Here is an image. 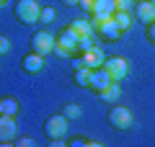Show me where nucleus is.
Wrapping results in <instances>:
<instances>
[{
	"mask_svg": "<svg viewBox=\"0 0 155 147\" xmlns=\"http://www.w3.org/2000/svg\"><path fill=\"white\" fill-rule=\"evenodd\" d=\"M134 16H137L140 23H153L155 21V5L150 3V0H142V3H134Z\"/></svg>",
	"mask_w": 155,
	"mask_h": 147,
	"instance_id": "9b49d317",
	"label": "nucleus"
},
{
	"mask_svg": "<svg viewBox=\"0 0 155 147\" xmlns=\"http://www.w3.org/2000/svg\"><path fill=\"white\" fill-rule=\"evenodd\" d=\"M8 49H11V41H8V36H3V34H0V57L8 54Z\"/></svg>",
	"mask_w": 155,
	"mask_h": 147,
	"instance_id": "4be33fe9",
	"label": "nucleus"
},
{
	"mask_svg": "<svg viewBox=\"0 0 155 147\" xmlns=\"http://www.w3.org/2000/svg\"><path fill=\"white\" fill-rule=\"evenodd\" d=\"M116 11H134V0H114Z\"/></svg>",
	"mask_w": 155,
	"mask_h": 147,
	"instance_id": "aec40b11",
	"label": "nucleus"
},
{
	"mask_svg": "<svg viewBox=\"0 0 155 147\" xmlns=\"http://www.w3.org/2000/svg\"><path fill=\"white\" fill-rule=\"evenodd\" d=\"M60 114L65 116L67 121H72V119H80V114H83V109H80L78 103H65V106H62V111H60Z\"/></svg>",
	"mask_w": 155,
	"mask_h": 147,
	"instance_id": "a211bd4d",
	"label": "nucleus"
},
{
	"mask_svg": "<svg viewBox=\"0 0 155 147\" xmlns=\"http://www.w3.org/2000/svg\"><path fill=\"white\" fill-rule=\"evenodd\" d=\"M13 11H16L18 23H23V26H34L39 21V16H41V5L36 0H18Z\"/></svg>",
	"mask_w": 155,
	"mask_h": 147,
	"instance_id": "f03ea898",
	"label": "nucleus"
},
{
	"mask_svg": "<svg viewBox=\"0 0 155 147\" xmlns=\"http://www.w3.org/2000/svg\"><path fill=\"white\" fill-rule=\"evenodd\" d=\"M70 142L72 147H85V145H96V142H91V139H85V137H70Z\"/></svg>",
	"mask_w": 155,
	"mask_h": 147,
	"instance_id": "412c9836",
	"label": "nucleus"
},
{
	"mask_svg": "<svg viewBox=\"0 0 155 147\" xmlns=\"http://www.w3.org/2000/svg\"><path fill=\"white\" fill-rule=\"evenodd\" d=\"M104 70L111 75V80L122 83L129 75V62L124 57H109V60H104Z\"/></svg>",
	"mask_w": 155,
	"mask_h": 147,
	"instance_id": "39448f33",
	"label": "nucleus"
},
{
	"mask_svg": "<svg viewBox=\"0 0 155 147\" xmlns=\"http://www.w3.org/2000/svg\"><path fill=\"white\" fill-rule=\"evenodd\" d=\"M3 5H5V0H0V8H3Z\"/></svg>",
	"mask_w": 155,
	"mask_h": 147,
	"instance_id": "bb28decb",
	"label": "nucleus"
},
{
	"mask_svg": "<svg viewBox=\"0 0 155 147\" xmlns=\"http://www.w3.org/2000/svg\"><path fill=\"white\" fill-rule=\"evenodd\" d=\"M150 3H153V5H155V0H150Z\"/></svg>",
	"mask_w": 155,
	"mask_h": 147,
	"instance_id": "c85d7f7f",
	"label": "nucleus"
},
{
	"mask_svg": "<svg viewBox=\"0 0 155 147\" xmlns=\"http://www.w3.org/2000/svg\"><path fill=\"white\" fill-rule=\"evenodd\" d=\"M54 54L57 57H75L78 54V36L70 28H62L54 36Z\"/></svg>",
	"mask_w": 155,
	"mask_h": 147,
	"instance_id": "7ed1b4c3",
	"label": "nucleus"
},
{
	"mask_svg": "<svg viewBox=\"0 0 155 147\" xmlns=\"http://www.w3.org/2000/svg\"><path fill=\"white\" fill-rule=\"evenodd\" d=\"M44 134H47V139H49L52 145H60V142L67 137V119H65L62 114L47 116V121H44Z\"/></svg>",
	"mask_w": 155,
	"mask_h": 147,
	"instance_id": "f257e3e1",
	"label": "nucleus"
},
{
	"mask_svg": "<svg viewBox=\"0 0 155 147\" xmlns=\"http://www.w3.org/2000/svg\"><path fill=\"white\" fill-rule=\"evenodd\" d=\"M114 13H116L114 0H93V11H91V16H114Z\"/></svg>",
	"mask_w": 155,
	"mask_h": 147,
	"instance_id": "dca6fc26",
	"label": "nucleus"
},
{
	"mask_svg": "<svg viewBox=\"0 0 155 147\" xmlns=\"http://www.w3.org/2000/svg\"><path fill=\"white\" fill-rule=\"evenodd\" d=\"M18 139V121L16 116L0 114V145H13Z\"/></svg>",
	"mask_w": 155,
	"mask_h": 147,
	"instance_id": "423d86ee",
	"label": "nucleus"
},
{
	"mask_svg": "<svg viewBox=\"0 0 155 147\" xmlns=\"http://www.w3.org/2000/svg\"><path fill=\"white\" fill-rule=\"evenodd\" d=\"M21 67H23V72H28V75H39V72L44 70V54L28 52V54L21 60Z\"/></svg>",
	"mask_w": 155,
	"mask_h": 147,
	"instance_id": "6e6552de",
	"label": "nucleus"
},
{
	"mask_svg": "<svg viewBox=\"0 0 155 147\" xmlns=\"http://www.w3.org/2000/svg\"><path fill=\"white\" fill-rule=\"evenodd\" d=\"M109 83H114V80H111V75L104 70V67H96V70H91V77H88V88H91L93 93H96V90H101V88H106Z\"/></svg>",
	"mask_w": 155,
	"mask_h": 147,
	"instance_id": "1a4fd4ad",
	"label": "nucleus"
},
{
	"mask_svg": "<svg viewBox=\"0 0 155 147\" xmlns=\"http://www.w3.org/2000/svg\"><path fill=\"white\" fill-rule=\"evenodd\" d=\"M134 3H142V0H134Z\"/></svg>",
	"mask_w": 155,
	"mask_h": 147,
	"instance_id": "cd10ccee",
	"label": "nucleus"
},
{
	"mask_svg": "<svg viewBox=\"0 0 155 147\" xmlns=\"http://www.w3.org/2000/svg\"><path fill=\"white\" fill-rule=\"evenodd\" d=\"M114 23L119 26V31H122V34H127L129 28H132V23H134L132 11H116L114 13Z\"/></svg>",
	"mask_w": 155,
	"mask_h": 147,
	"instance_id": "2eb2a0df",
	"label": "nucleus"
},
{
	"mask_svg": "<svg viewBox=\"0 0 155 147\" xmlns=\"http://www.w3.org/2000/svg\"><path fill=\"white\" fill-rule=\"evenodd\" d=\"M96 34H98V39H104V41H116V39L122 36V31H119V26L114 23V18H109L106 23H101V26L96 28Z\"/></svg>",
	"mask_w": 155,
	"mask_h": 147,
	"instance_id": "ddd939ff",
	"label": "nucleus"
},
{
	"mask_svg": "<svg viewBox=\"0 0 155 147\" xmlns=\"http://www.w3.org/2000/svg\"><path fill=\"white\" fill-rule=\"evenodd\" d=\"M31 52H39V54H52L54 52V34H49V31H36L31 36Z\"/></svg>",
	"mask_w": 155,
	"mask_h": 147,
	"instance_id": "0eeeda50",
	"label": "nucleus"
},
{
	"mask_svg": "<svg viewBox=\"0 0 155 147\" xmlns=\"http://www.w3.org/2000/svg\"><path fill=\"white\" fill-rule=\"evenodd\" d=\"M78 8H83L85 13H91V11H93V0H80V3H78Z\"/></svg>",
	"mask_w": 155,
	"mask_h": 147,
	"instance_id": "b1692460",
	"label": "nucleus"
},
{
	"mask_svg": "<svg viewBox=\"0 0 155 147\" xmlns=\"http://www.w3.org/2000/svg\"><path fill=\"white\" fill-rule=\"evenodd\" d=\"M67 28H70V31L75 34L78 39H80V36H91V34H96V28L91 26V21H72Z\"/></svg>",
	"mask_w": 155,
	"mask_h": 147,
	"instance_id": "f3484780",
	"label": "nucleus"
},
{
	"mask_svg": "<svg viewBox=\"0 0 155 147\" xmlns=\"http://www.w3.org/2000/svg\"><path fill=\"white\" fill-rule=\"evenodd\" d=\"M16 145H18V147H31V145H34V139H28V137H18Z\"/></svg>",
	"mask_w": 155,
	"mask_h": 147,
	"instance_id": "393cba45",
	"label": "nucleus"
},
{
	"mask_svg": "<svg viewBox=\"0 0 155 147\" xmlns=\"http://www.w3.org/2000/svg\"><path fill=\"white\" fill-rule=\"evenodd\" d=\"M145 34H147V41H150V44H155V21H153V23H147Z\"/></svg>",
	"mask_w": 155,
	"mask_h": 147,
	"instance_id": "5701e85b",
	"label": "nucleus"
},
{
	"mask_svg": "<svg viewBox=\"0 0 155 147\" xmlns=\"http://www.w3.org/2000/svg\"><path fill=\"white\" fill-rule=\"evenodd\" d=\"M80 57H83V62L91 67V70H96V67H104V60H106V57H104V49H101V44H93V47H91L88 52H83Z\"/></svg>",
	"mask_w": 155,
	"mask_h": 147,
	"instance_id": "9d476101",
	"label": "nucleus"
},
{
	"mask_svg": "<svg viewBox=\"0 0 155 147\" xmlns=\"http://www.w3.org/2000/svg\"><path fill=\"white\" fill-rule=\"evenodd\" d=\"M106 119H109V124L114 126V129H119V132L129 129V126L134 124V116H132V111H129L127 106H114Z\"/></svg>",
	"mask_w": 155,
	"mask_h": 147,
	"instance_id": "20e7f679",
	"label": "nucleus"
},
{
	"mask_svg": "<svg viewBox=\"0 0 155 147\" xmlns=\"http://www.w3.org/2000/svg\"><path fill=\"white\" fill-rule=\"evenodd\" d=\"M96 96H98V101H104V103H116V101L122 98V85L114 80V83H109L106 88L96 90Z\"/></svg>",
	"mask_w": 155,
	"mask_h": 147,
	"instance_id": "f8f14e48",
	"label": "nucleus"
},
{
	"mask_svg": "<svg viewBox=\"0 0 155 147\" xmlns=\"http://www.w3.org/2000/svg\"><path fill=\"white\" fill-rule=\"evenodd\" d=\"M62 3H65V5H78L80 0H62Z\"/></svg>",
	"mask_w": 155,
	"mask_h": 147,
	"instance_id": "a878e982",
	"label": "nucleus"
},
{
	"mask_svg": "<svg viewBox=\"0 0 155 147\" xmlns=\"http://www.w3.org/2000/svg\"><path fill=\"white\" fill-rule=\"evenodd\" d=\"M0 114H5V116H18V114H21V101H18L16 96L0 98Z\"/></svg>",
	"mask_w": 155,
	"mask_h": 147,
	"instance_id": "4468645a",
	"label": "nucleus"
},
{
	"mask_svg": "<svg viewBox=\"0 0 155 147\" xmlns=\"http://www.w3.org/2000/svg\"><path fill=\"white\" fill-rule=\"evenodd\" d=\"M39 21H41V23H52V21H54V8H44V5H41V16H39Z\"/></svg>",
	"mask_w": 155,
	"mask_h": 147,
	"instance_id": "6ab92c4d",
	"label": "nucleus"
}]
</instances>
